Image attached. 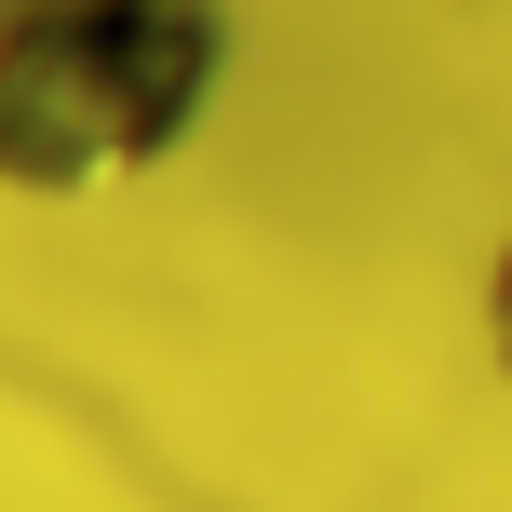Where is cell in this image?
Masks as SVG:
<instances>
[{
  "label": "cell",
  "instance_id": "6da1fadb",
  "mask_svg": "<svg viewBox=\"0 0 512 512\" xmlns=\"http://www.w3.org/2000/svg\"><path fill=\"white\" fill-rule=\"evenodd\" d=\"M230 0H0V189L95 203L203 135Z\"/></svg>",
  "mask_w": 512,
  "mask_h": 512
},
{
  "label": "cell",
  "instance_id": "7a4b0ae2",
  "mask_svg": "<svg viewBox=\"0 0 512 512\" xmlns=\"http://www.w3.org/2000/svg\"><path fill=\"white\" fill-rule=\"evenodd\" d=\"M472 324H486V364L512 378V230L486 243V283H472Z\"/></svg>",
  "mask_w": 512,
  "mask_h": 512
}]
</instances>
